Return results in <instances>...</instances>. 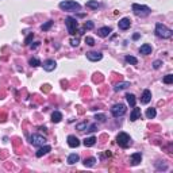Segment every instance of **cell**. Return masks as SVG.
<instances>
[{
    "instance_id": "1",
    "label": "cell",
    "mask_w": 173,
    "mask_h": 173,
    "mask_svg": "<svg viewBox=\"0 0 173 173\" xmlns=\"http://www.w3.org/2000/svg\"><path fill=\"white\" fill-rule=\"evenodd\" d=\"M172 34H173V31L170 28H168L165 25H162V23H157L156 25V35L157 37L166 39V38L172 37Z\"/></svg>"
},
{
    "instance_id": "2",
    "label": "cell",
    "mask_w": 173,
    "mask_h": 173,
    "mask_svg": "<svg viewBox=\"0 0 173 173\" xmlns=\"http://www.w3.org/2000/svg\"><path fill=\"white\" fill-rule=\"evenodd\" d=\"M133 12L137 15V16H141V18H145L150 14V8L148 6H141V4H133Z\"/></svg>"
},
{
    "instance_id": "3",
    "label": "cell",
    "mask_w": 173,
    "mask_h": 173,
    "mask_svg": "<svg viewBox=\"0 0 173 173\" xmlns=\"http://www.w3.org/2000/svg\"><path fill=\"white\" fill-rule=\"evenodd\" d=\"M117 143L120 146V148L126 149L131 145V138L127 133H119L117 137Z\"/></svg>"
},
{
    "instance_id": "4",
    "label": "cell",
    "mask_w": 173,
    "mask_h": 173,
    "mask_svg": "<svg viewBox=\"0 0 173 173\" xmlns=\"http://www.w3.org/2000/svg\"><path fill=\"white\" fill-rule=\"evenodd\" d=\"M60 8L64 11H74V10H80V4L73 0H66L60 3Z\"/></svg>"
},
{
    "instance_id": "5",
    "label": "cell",
    "mask_w": 173,
    "mask_h": 173,
    "mask_svg": "<svg viewBox=\"0 0 173 173\" xmlns=\"http://www.w3.org/2000/svg\"><path fill=\"white\" fill-rule=\"evenodd\" d=\"M126 111H127V108H126V105L122 104V103L115 104L112 108H111V114H112V117H115V118L123 117V115L126 114Z\"/></svg>"
},
{
    "instance_id": "6",
    "label": "cell",
    "mask_w": 173,
    "mask_h": 173,
    "mask_svg": "<svg viewBox=\"0 0 173 173\" xmlns=\"http://www.w3.org/2000/svg\"><path fill=\"white\" fill-rule=\"evenodd\" d=\"M65 23H66V27H68V33L71 35H73V34H76V30H77V27H79V23H77V20L74 19V18H72V16H68L65 19Z\"/></svg>"
},
{
    "instance_id": "7",
    "label": "cell",
    "mask_w": 173,
    "mask_h": 173,
    "mask_svg": "<svg viewBox=\"0 0 173 173\" xmlns=\"http://www.w3.org/2000/svg\"><path fill=\"white\" fill-rule=\"evenodd\" d=\"M30 141H31L33 146H42L46 143V138L39 135V134H33V135L30 137Z\"/></svg>"
},
{
    "instance_id": "8",
    "label": "cell",
    "mask_w": 173,
    "mask_h": 173,
    "mask_svg": "<svg viewBox=\"0 0 173 173\" xmlns=\"http://www.w3.org/2000/svg\"><path fill=\"white\" fill-rule=\"evenodd\" d=\"M42 66H43V69H45L46 72H51V71L56 69L57 64H56V61H54V60H46L45 62H43Z\"/></svg>"
},
{
    "instance_id": "9",
    "label": "cell",
    "mask_w": 173,
    "mask_h": 173,
    "mask_svg": "<svg viewBox=\"0 0 173 173\" xmlns=\"http://www.w3.org/2000/svg\"><path fill=\"white\" fill-rule=\"evenodd\" d=\"M87 58L89 61H100L103 58V54L97 53V51H89V53H87Z\"/></svg>"
},
{
    "instance_id": "10",
    "label": "cell",
    "mask_w": 173,
    "mask_h": 173,
    "mask_svg": "<svg viewBox=\"0 0 173 173\" xmlns=\"http://www.w3.org/2000/svg\"><path fill=\"white\" fill-rule=\"evenodd\" d=\"M50 150H51V146H49V145H42V146L39 148V150H38L37 153H35V156H37L38 158H39V157H42V156H45V154H48Z\"/></svg>"
},
{
    "instance_id": "11",
    "label": "cell",
    "mask_w": 173,
    "mask_h": 173,
    "mask_svg": "<svg viewBox=\"0 0 173 173\" xmlns=\"http://www.w3.org/2000/svg\"><path fill=\"white\" fill-rule=\"evenodd\" d=\"M150 100H151V92L149 91V89H145L143 94H142V96H141V103L142 104H148Z\"/></svg>"
},
{
    "instance_id": "12",
    "label": "cell",
    "mask_w": 173,
    "mask_h": 173,
    "mask_svg": "<svg viewBox=\"0 0 173 173\" xmlns=\"http://www.w3.org/2000/svg\"><path fill=\"white\" fill-rule=\"evenodd\" d=\"M68 145L71 146V148H77V146H80L79 138H77L76 135H69L68 137Z\"/></svg>"
},
{
    "instance_id": "13",
    "label": "cell",
    "mask_w": 173,
    "mask_h": 173,
    "mask_svg": "<svg viewBox=\"0 0 173 173\" xmlns=\"http://www.w3.org/2000/svg\"><path fill=\"white\" fill-rule=\"evenodd\" d=\"M131 26V20L128 19V18H123V19L119 20V28L120 30H127V28H130Z\"/></svg>"
},
{
    "instance_id": "14",
    "label": "cell",
    "mask_w": 173,
    "mask_h": 173,
    "mask_svg": "<svg viewBox=\"0 0 173 173\" xmlns=\"http://www.w3.org/2000/svg\"><path fill=\"white\" fill-rule=\"evenodd\" d=\"M130 161H131V165H138L139 162L142 161V154H141V153H134V154H131Z\"/></svg>"
},
{
    "instance_id": "15",
    "label": "cell",
    "mask_w": 173,
    "mask_h": 173,
    "mask_svg": "<svg viewBox=\"0 0 173 173\" xmlns=\"http://www.w3.org/2000/svg\"><path fill=\"white\" fill-rule=\"evenodd\" d=\"M111 31H112V30H111V27H102V28H99V30H97V35H99V37H102V38H105V37H108V35H110Z\"/></svg>"
},
{
    "instance_id": "16",
    "label": "cell",
    "mask_w": 173,
    "mask_h": 173,
    "mask_svg": "<svg viewBox=\"0 0 173 173\" xmlns=\"http://www.w3.org/2000/svg\"><path fill=\"white\" fill-rule=\"evenodd\" d=\"M151 46L149 45V43H145V45H142L141 49H139V53L141 54H145V56H148V54H151Z\"/></svg>"
},
{
    "instance_id": "17",
    "label": "cell",
    "mask_w": 173,
    "mask_h": 173,
    "mask_svg": "<svg viewBox=\"0 0 173 173\" xmlns=\"http://www.w3.org/2000/svg\"><path fill=\"white\" fill-rule=\"evenodd\" d=\"M62 120V114L60 111H54L53 115H51V122L53 123H60Z\"/></svg>"
},
{
    "instance_id": "18",
    "label": "cell",
    "mask_w": 173,
    "mask_h": 173,
    "mask_svg": "<svg viewBox=\"0 0 173 173\" xmlns=\"http://www.w3.org/2000/svg\"><path fill=\"white\" fill-rule=\"evenodd\" d=\"M139 117H141V108L134 107L133 112H131V115H130V119L133 120V122H135L137 119H139Z\"/></svg>"
},
{
    "instance_id": "19",
    "label": "cell",
    "mask_w": 173,
    "mask_h": 173,
    "mask_svg": "<svg viewBox=\"0 0 173 173\" xmlns=\"http://www.w3.org/2000/svg\"><path fill=\"white\" fill-rule=\"evenodd\" d=\"M82 143H84L85 148H91V146H94L95 143H96V138H95V137H88V138L84 139Z\"/></svg>"
},
{
    "instance_id": "20",
    "label": "cell",
    "mask_w": 173,
    "mask_h": 173,
    "mask_svg": "<svg viewBox=\"0 0 173 173\" xmlns=\"http://www.w3.org/2000/svg\"><path fill=\"white\" fill-rule=\"evenodd\" d=\"M79 160H80L79 154L72 153V154H69V157H68V164L69 165H73V164H76V162H79Z\"/></svg>"
},
{
    "instance_id": "21",
    "label": "cell",
    "mask_w": 173,
    "mask_h": 173,
    "mask_svg": "<svg viewBox=\"0 0 173 173\" xmlns=\"http://www.w3.org/2000/svg\"><path fill=\"white\" fill-rule=\"evenodd\" d=\"M126 99H127V103L130 104V107H135L137 99H135V96H134L133 94H127V95H126Z\"/></svg>"
},
{
    "instance_id": "22",
    "label": "cell",
    "mask_w": 173,
    "mask_h": 173,
    "mask_svg": "<svg viewBox=\"0 0 173 173\" xmlns=\"http://www.w3.org/2000/svg\"><path fill=\"white\" fill-rule=\"evenodd\" d=\"M95 162H96V158H94V157H91V158H85L84 160V165L87 168H92L95 165Z\"/></svg>"
},
{
    "instance_id": "23",
    "label": "cell",
    "mask_w": 173,
    "mask_h": 173,
    "mask_svg": "<svg viewBox=\"0 0 173 173\" xmlns=\"http://www.w3.org/2000/svg\"><path fill=\"white\" fill-rule=\"evenodd\" d=\"M87 7L94 8V10H97L100 7V3H97L96 0H89V1H87Z\"/></svg>"
},
{
    "instance_id": "24",
    "label": "cell",
    "mask_w": 173,
    "mask_h": 173,
    "mask_svg": "<svg viewBox=\"0 0 173 173\" xmlns=\"http://www.w3.org/2000/svg\"><path fill=\"white\" fill-rule=\"evenodd\" d=\"M156 108H148V111H146V118L148 119H153V118H156Z\"/></svg>"
},
{
    "instance_id": "25",
    "label": "cell",
    "mask_w": 173,
    "mask_h": 173,
    "mask_svg": "<svg viewBox=\"0 0 173 173\" xmlns=\"http://www.w3.org/2000/svg\"><path fill=\"white\" fill-rule=\"evenodd\" d=\"M125 60H126V62L131 64V65H137V64H138V60H137L135 57H133V56H126Z\"/></svg>"
},
{
    "instance_id": "26",
    "label": "cell",
    "mask_w": 173,
    "mask_h": 173,
    "mask_svg": "<svg viewBox=\"0 0 173 173\" xmlns=\"http://www.w3.org/2000/svg\"><path fill=\"white\" fill-rule=\"evenodd\" d=\"M127 87H130V84H128V82H120V84H118L114 89L118 92V91H122V89H126Z\"/></svg>"
},
{
    "instance_id": "27",
    "label": "cell",
    "mask_w": 173,
    "mask_h": 173,
    "mask_svg": "<svg viewBox=\"0 0 173 173\" xmlns=\"http://www.w3.org/2000/svg\"><path fill=\"white\" fill-rule=\"evenodd\" d=\"M28 64H30V65H31L33 68H37V66L41 65V61L38 60V58H35V57H34V58H31V60L28 61Z\"/></svg>"
},
{
    "instance_id": "28",
    "label": "cell",
    "mask_w": 173,
    "mask_h": 173,
    "mask_svg": "<svg viewBox=\"0 0 173 173\" xmlns=\"http://www.w3.org/2000/svg\"><path fill=\"white\" fill-rule=\"evenodd\" d=\"M162 81H164V84H172L173 82V74H166Z\"/></svg>"
},
{
    "instance_id": "29",
    "label": "cell",
    "mask_w": 173,
    "mask_h": 173,
    "mask_svg": "<svg viewBox=\"0 0 173 173\" xmlns=\"http://www.w3.org/2000/svg\"><path fill=\"white\" fill-rule=\"evenodd\" d=\"M95 119H96L97 122H100V123H104L107 118H105V115H104V114H97L96 117H95Z\"/></svg>"
},
{
    "instance_id": "30",
    "label": "cell",
    "mask_w": 173,
    "mask_h": 173,
    "mask_svg": "<svg viewBox=\"0 0 173 173\" xmlns=\"http://www.w3.org/2000/svg\"><path fill=\"white\" fill-rule=\"evenodd\" d=\"M87 127H88V123H87V122L79 123V125L76 126V128H77V130H80V131H84V128H87Z\"/></svg>"
},
{
    "instance_id": "31",
    "label": "cell",
    "mask_w": 173,
    "mask_h": 173,
    "mask_svg": "<svg viewBox=\"0 0 173 173\" xmlns=\"http://www.w3.org/2000/svg\"><path fill=\"white\" fill-rule=\"evenodd\" d=\"M51 26H53V22H51V20H49V22H46L45 25H42V30H43V31H48Z\"/></svg>"
},
{
    "instance_id": "32",
    "label": "cell",
    "mask_w": 173,
    "mask_h": 173,
    "mask_svg": "<svg viewBox=\"0 0 173 173\" xmlns=\"http://www.w3.org/2000/svg\"><path fill=\"white\" fill-rule=\"evenodd\" d=\"M85 43L89 46H94L95 45V39L92 37H85Z\"/></svg>"
},
{
    "instance_id": "33",
    "label": "cell",
    "mask_w": 173,
    "mask_h": 173,
    "mask_svg": "<svg viewBox=\"0 0 173 173\" xmlns=\"http://www.w3.org/2000/svg\"><path fill=\"white\" fill-rule=\"evenodd\" d=\"M79 43H80V41L77 39V38H76V39H74V38H72V39H71V45L73 46V48H76V46H79Z\"/></svg>"
},
{
    "instance_id": "34",
    "label": "cell",
    "mask_w": 173,
    "mask_h": 173,
    "mask_svg": "<svg viewBox=\"0 0 173 173\" xmlns=\"http://www.w3.org/2000/svg\"><path fill=\"white\" fill-rule=\"evenodd\" d=\"M161 65H162V61H160V60H157V61H154V62H153V68L154 69H158Z\"/></svg>"
},
{
    "instance_id": "35",
    "label": "cell",
    "mask_w": 173,
    "mask_h": 173,
    "mask_svg": "<svg viewBox=\"0 0 173 173\" xmlns=\"http://www.w3.org/2000/svg\"><path fill=\"white\" fill-rule=\"evenodd\" d=\"M84 27L88 28V30H92V28H94V22H85Z\"/></svg>"
},
{
    "instance_id": "36",
    "label": "cell",
    "mask_w": 173,
    "mask_h": 173,
    "mask_svg": "<svg viewBox=\"0 0 173 173\" xmlns=\"http://www.w3.org/2000/svg\"><path fill=\"white\" fill-rule=\"evenodd\" d=\"M33 38H34V34H33V33H30V35H28V37L26 38V41H25V43H26V45H28V43L31 42V39H33Z\"/></svg>"
},
{
    "instance_id": "37",
    "label": "cell",
    "mask_w": 173,
    "mask_h": 173,
    "mask_svg": "<svg viewBox=\"0 0 173 173\" xmlns=\"http://www.w3.org/2000/svg\"><path fill=\"white\" fill-rule=\"evenodd\" d=\"M38 45H39V42H35L34 45H31V49H35V48H38Z\"/></svg>"
},
{
    "instance_id": "38",
    "label": "cell",
    "mask_w": 173,
    "mask_h": 173,
    "mask_svg": "<svg viewBox=\"0 0 173 173\" xmlns=\"http://www.w3.org/2000/svg\"><path fill=\"white\" fill-rule=\"evenodd\" d=\"M134 39H138V38H139V34H134Z\"/></svg>"
}]
</instances>
